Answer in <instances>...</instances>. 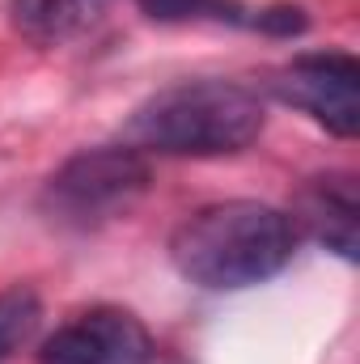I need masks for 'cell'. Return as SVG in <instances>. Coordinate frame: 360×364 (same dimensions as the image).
Here are the masks:
<instances>
[{
    "instance_id": "obj_7",
    "label": "cell",
    "mask_w": 360,
    "mask_h": 364,
    "mask_svg": "<svg viewBox=\"0 0 360 364\" xmlns=\"http://www.w3.org/2000/svg\"><path fill=\"white\" fill-rule=\"evenodd\" d=\"M356 216L360 203L352 174H327L301 191V212L292 220H301L339 259H356Z\"/></svg>"
},
{
    "instance_id": "obj_1",
    "label": "cell",
    "mask_w": 360,
    "mask_h": 364,
    "mask_svg": "<svg viewBox=\"0 0 360 364\" xmlns=\"http://www.w3.org/2000/svg\"><path fill=\"white\" fill-rule=\"evenodd\" d=\"M297 220L259 199H225L191 212L170 237V263L208 292L255 288L292 263Z\"/></svg>"
},
{
    "instance_id": "obj_4",
    "label": "cell",
    "mask_w": 360,
    "mask_h": 364,
    "mask_svg": "<svg viewBox=\"0 0 360 364\" xmlns=\"http://www.w3.org/2000/svg\"><path fill=\"white\" fill-rule=\"evenodd\" d=\"M280 102L305 110L331 136L352 140L360 132V64L348 51H314L284 64L271 81Z\"/></svg>"
},
{
    "instance_id": "obj_3",
    "label": "cell",
    "mask_w": 360,
    "mask_h": 364,
    "mask_svg": "<svg viewBox=\"0 0 360 364\" xmlns=\"http://www.w3.org/2000/svg\"><path fill=\"white\" fill-rule=\"evenodd\" d=\"M149 191V161L132 144H97L73 153L43 186V212L64 229H97L127 216Z\"/></svg>"
},
{
    "instance_id": "obj_5",
    "label": "cell",
    "mask_w": 360,
    "mask_h": 364,
    "mask_svg": "<svg viewBox=\"0 0 360 364\" xmlns=\"http://www.w3.org/2000/svg\"><path fill=\"white\" fill-rule=\"evenodd\" d=\"M153 339L127 309L97 305L43 339L38 364H149Z\"/></svg>"
},
{
    "instance_id": "obj_9",
    "label": "cell",
    "mask_w": 360,
    "mask_h": 364,
    "mask_svg": "<svg viewBox=\"0 0 360 364\" xmlns=\"http://www.w3.org/2000/svg\"><path fill=\"white\" fill-rule=\"evenodd\" d=\"M38 318H43V305L26 284L0 288V364L34 339Z\"/></svg>"
},
{
    "instance_id": "obj_6",
    "label": "cell",
    "mask_w": 360,
    "mask_h": 364,
    "mask_svg": "<svg viewBox=\"0 0 360 364\" xmlns=\"http://www.w3.org/2000/svg\"><path fill=\"white\" fill-rule=\"evenodd\" d=\"M144 17L166 26H233L259 30L275 38H292L309 26L301 4H246V0H136Z\"/></svg>"
},
{
    "instance_id": "obj_8",
    "label": "cell",
    "mask_w": 360,
    "mask_h": 364,
    "mask_svg": "<svg viewBox=\"0 0 360 364\" xmlns=\"http://www.w3.org/2000/svg\"><path fill=\"white\" fill-rule=\"evenodd\" d=\"M106 0H9L13 26L30 38V43H64L68 34H77Z\"/></svg>"
},
{
    "instance_id": "obj_2",
    "label": "cell",
    "mask_w": 360,
    "mask_h": 364,
    "mask_svg": "<svg viewBox=\"0 0 360 364\" xmlns=\"http://www.w3.org/2000/svg\"><path fill=\"white\" fill-rule=\"evenodd\" d=\"M268 127L259 93L233 81H182L153 93L127 119L123 144L162 157H229Z\"/></svg>"
}]
</instances>
